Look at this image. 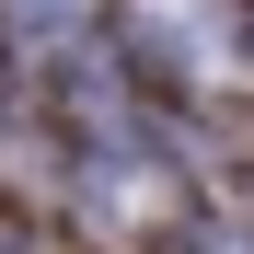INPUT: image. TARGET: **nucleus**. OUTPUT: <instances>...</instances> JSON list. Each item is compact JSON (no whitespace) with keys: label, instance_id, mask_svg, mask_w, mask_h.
Segmentation results:
<instances>
[{"label":"nucleus","instance_id":"obj_1","mask_svg":"<svg viewBox=\"0 0 254 254\" xmlns=\"http://www.w3.org/2000/svg\"><path fill=\"white\" fill-rule=\"evenodd\" d=\"M81 12H93V0H0V23H12L23 47H69V35H81Z\"/></svg>","mask_w":254,"mask_h":254}]
</instances>
